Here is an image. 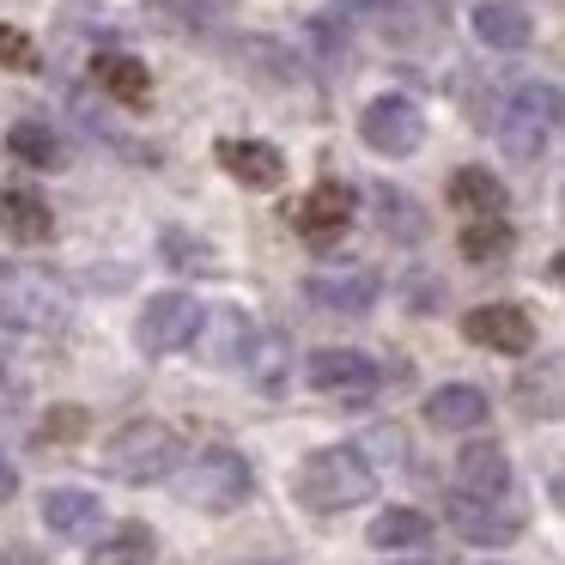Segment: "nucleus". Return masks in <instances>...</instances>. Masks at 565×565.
I'll list each match as a JSON object with an SVG mask.
<instances>
[{
    "label": "nucleus",
    "mask_w": 565,
    "mask_h": 565,
    "mask_svg": "<svg viewBox=\"0 0 565 565\" xmlns=\"http://www.w3.org/2000/svg\"><path fill=\"white\" fill-rule=\"evenodd\" d=\"M292 492H298L305 511L341 516V511H353V504H365L371 492H377V468H371V456L359 450V444H322V450H310L305 462H298Z\"/></svg>",
    "instance_id": "f257e3e1"
},
{
    "label": "nucleus",
    "mask_w": 565,
    "mask_h": 565,
    "mask_svg": "<svg viewBox=\"0 0 565 565\" xmlns=\"http://www.w3.org/2000/svg\"><path fill=\"white\" fill-rule=\"evenodd\" d=\"M256 492V468H249L244 450H232V444H213V450H201L195 462L177 475V499L195 504V511H237V504Z\"/></svg>",
    "instance_id": "f03ea898"
},
{
    "label": "nucleus",
    "mask_w": 565,
    "mask_h": 565,
    "mask_svg": "<svg viewBox=\"0 0 565 565\" xmlns=\"http://www.w3.org/2000/svg\"><path fill=\"white\" fill-rule=\"evenodd\" d=\"M183 462V438H177L164 419H128L110 444H104V468H110L122 487H147V480H164Z\"/></svg>",
    "instance_id": "7ed1b4c3"
},
{
    "label": "nucleus",
    "mask_w": 565,
    "mask_h": 565,
    "mask_svg": "<svg viewBox=\"0 0 565 565\" xmlns=\"http://www.w3.org/2000/svg\"><path fill=\"white\" fill-rule=\"evenodd\" d=\"M553 128H559V86H553V79H523V86H511V98H504V110H499V147L529 164V159L547 152Z\"/></svg>",
    "instance_id": "20e7f679"
},
{
    "label": "nucleus",
    "mask_w": 565,
    "mask_h": 565,
    "mask_svg": "<svg viewBox=\"0 0 565 565\" xmlns=\"http://www.w3.org/2000/svg\"><path fill=\"white\" fill-rule=\"evenodd\" d=\"M201 317H207V310L195 305V292H159V298H147V310H140V322H135L140 353H147V359H171V353H183V347H195Z\"/></svg>",
    "instance_id": "39448f33"
},
{
    "label": "nucleus",
    "mask_w": 565,
    "mask_h": 565,
    "mask_svg": "<svg viewBox=\"0 0 565 565\" xmlns=\"http://www.w3.org/2000/svg\"><path fill=\"white\" fill-rule=\"evenodd\" d=\"M359 140H365L377 159H407V152H419V140H426V116H419L414 98L383 92V98H371L365 116H359Z\"/></svg>",
    "instance_id": "423d86ee"
},
{
    "label": "nucleus",
    "mask_w": 565,
    "mask_h": 565,
    "mask_svg": "<svg viewBox=\"0 0 565 565\" xmlns=\"http://www.w3.org/2000/svg\"><path fill=\"white\" fill-rule=\"evenodd\" d=\"M444 516H450V529L468 541V547H511V541L529 529L523 504H516L511 492H504V499H462V492H450Z\"/></svg>",
    "instance_id": "0eeeda50"
},
{
    "label": "nucleus",
    "mask_w": 565,
    "mask_h": 565,
    "mask_svg": "<svg viewBox=\"0 0 565 565\" xmlns=\"http://www.w3.org/2000/svg\"><path fill=\"white\" fill-rule=\"evenodd\" d=\"M305 383L317 395H334V402H365L383 383V371L371 365L359 347H317V353L305 359Z\"/></svg>",
    "instance_id": "6e6552de"
},
{
    "label": "nucleus",
    "mask_w": 565,
    "mask_h": 565,
    "mask_svg": "<svg viewBox=\"0 0 565 565\" xmlns=\"http://www.w3.org/2000/svg\"><path fill=\"white\" fill-rule=\"evenodd\" d=\"M462 341L487 347V353H529L535 347V317L523 305H475L462 317Z\"/></svg>",
    "instance_id": "1a4fd4ad"
},
{
    "label": "nucleus",
    "mask_w": 565,
    "mask_h": 565,
    "mask_svg": "<svg viewBox=\"0 0 565 565\" xmlns=\"http://www.w3.org/2000/svg\"><path fill=\"white\" fill-rule=\"evenodd\" d=\"M305 298L317 310H334V317H365L383 298V280L371 268H317L305 280Z\"/></svg>",
    "instance_id": "9d476101"
},
{
    "label": "nucleus",
    "mask_w": 565,
    "mask_h": 565,
    "mask_svg": "<svg viewBox=\"0 0 565 565\" xmlns=\"http://www.w3.org/2000/svg\"><path fill=\"white\" fill-rule=\"evenodd\" d=\"M292 225H298V237H310V244L341 237L347 225H353V189H347V183H317L305 201H298Z\"/></svg>",
    "instance_id": "9b49d317"
},
{
    "label": "nucleus",
    "mask_w": 565,
    "mask_h": 565,
    "mask_svg": "<svg viewBox=\"0 0 565 565\" xmlns=\"http://www.w3.org/2000/svg\"><path fill=\"white\" fill-rule=\"evenodd\" d=\"M456 492L462 499H504L511 492V456H504V444H468L462 456H456Z\"/></svg>",
    "instance_id": "f8f14e48"
},
{
    "label": "nucleus",
    "mask_w": 565,
    "mask_h": 565,
    "mask_svg": "<svg viewBox=\"0 0 565 565\" xmlns=\"http://www.w3.org/2000/svg\"><path fill=\"white\" fill-rule=\"evenodd\" d=\"M468 25H475V38L487 43V50H504V55H516V50L535 43V19H529L523 0H480Z\"/></svg>",
    "instance_id": "ddd939ff"
},
{
    "label": "nucleus",
    "mask_w": 565,
    "mask_h": 565,
    "mask_svg": "<svg viewBox=\"0 0 565 565\" xmlns=\"http://www.w3.org/2000/svg\"><path fill=\"white\" fill-rule=\"evenodd\" d=\"M98 523H104L98 492H86V487H50L43 492V529H50V535L79 541V535H92Z\"/></svg>",
    "instance_id": "4468645a"
},
{
    "label": "nucleus",
    "mask_w": 565,
    "mask_h": 565,
    "mask_svg": "<svg viewBox=\"0 0 565 565\" xmlns=\"http://www.w3.org/2000/svg\"><path fill=\"white\" fill-rule=\"evenodd\" d=\"M232 371H244L256 390L280 395L286 377H292V341H286V334H274V329H256V334H249V347L237 353Z\"/></svg>",
    "instance_id": "2eb2a0df"
},
{
    "label": "nucleus",
    "mask_w": 565,
    "mask_h": 565,
    "mask_svg": "<svg viewBox=\"0 0 565 565\" xmlns=\"http://www.w3.org/2000/svg\"><path fill=\"white\" fill-rule=\"evenodd\" d=\"M220 164L244 189H280V177H286L280 147H268V140H220Z\"/></svg>",
    "instance_id": "dca6fc26"
},
{
    "label": "nucleus",
    "mask_w": 565,
    "mask_h": 565,
    "mask_svg": "<svg viewBox=\"0 0 565 565\" xmlns=\"http://www.w3.org/2000/svg\"><path fill=\"white\" fill-rule=\"evenodd\" d=\"M0 232L13 244H50L55 232V213L38 189H0Z\"/></svg>",
    "instance_id": "f3484780"
},
{
    "label": "nucleus",
    "mask_w": 565,
    "mask_h": 565,
    "mask_svg": "<svg viewBox=\"0 0 565 565\" xmlns=\"http://www.w3.org/2000/svg\"><path fill=\"white\" fill-rule=\"evenodd\" d=\"M426 419L438 431H475V426L492 419V407H487V395H480L475 383H444V390L426 395Z\"/></svg>",
    "instance_id": "a211bd4d"
},
{
    "label": "nucleus",
    "mask_w": 565,
    "mask_h": 565,
    "mask_svg": "<svg viewBox=\"0 0 565 565\" xmlns=\"http://www.w3.org/2000/svg\"><path fill=\"white\" fill-rule=\"evenodd\" d=\"M450 207L462 213V220H504L511 195H504V183H499L492 171H480V164H462V171L450 177Z\"/></svg>",
    "instance_id": "6ab92c4d"
},
{
    "label": "nucleus",
    "mask_w": 565,
    "mask_h": 565,
    "mask_svg": "<svg viewBox=\"0 0 565 565\" xmlns=\"http://www.w3.org/2000/svg\"><path fill=\"white\" fill-rule=\"evenodd\" d=\"M249 334H256V317H244V310H213V317H201L195 347L213 359V365L232 371V365H237V353L249 347Z\"/></svg>",
    "instance_id": "aec40b11"
},
{
    "label": "nucleus",
    "mask_w": 565,
    "mask_h": 565,
    "mask_svg": "<svg viewBox=\"0 0 565 565\" xmlns=\"http://www.w3.org/2000/svg\"><path fill=\"white\" fill-rule=\"evenodd\" d=\"M159 559V535L147 523H116L110 535H98V547L86 553V565H152Z\"/></svg>",
    "instance_id": "412c9836"
},
{
    "label": "nucleus",
    "mask_w": 565,
    "mask_h": 565,
    "mask_svg": "<svg viewBox=\"0 0 565 565\" xmlns=\"http://www.w3.org/2000/svg\"><path fill=\"white\" fill-rule=\"evenodd\" d=\"M92 79H98L116 104H128V110H140V104L152 98V74L135 55H98V62H92Z\"/></svg>",
    "instance_id": "4be33fe9"
},
{
    "label": "nucleus",
    "mask_w": 565,
    "mask_h": 565,
    "mask_svg": "<svg viewBox=\"0 0 565 565\" xmlns=\"http://www.w3.org/2000/svg\"><path fill=\"white\" fill-rule=\"evenodd\" d=\"M365 541H371V547H383V553H390V547H426V541H431V516L414 511V504H390V511L371 516Z\"/></svg>",
    "instance_id": "5701e85b"
},
{
    "label": "nucleus",
    "mask_w": 565,
    "mask_h": 565,
    "mask_svg": "<svg viewBox=\"0 0 565 565\" xmlns=\"http://www.w3.org/2000/svg\"><path fill=\"white\" fill-rule=\"evenodd\" d=\"M7 147H13V159L31 164V171H62V164L74 159V152H67V140L55 135L50 122H13Z\"/></svg>",
    "instance_id": "b1692460"
},
{
    "label": "nucleus",
    "mask_w": 565,
    "mask_h": 565,
    "mask_svg": "<svg viewBox=\"0 0 565 565\" xmlns=\"http://www.w3.org/2000/svg\"><path fill=\"white\" fill-rule=\"evenodd\" d=\"M159 249H164V262H171L177 274H220V249L207 244V237H189V232H164L159 237Z\"/></svg>",
    "instance_id": "393cba45"
},
{
    "label": "nucleus",
    "mask_w": 565,
    "mask_h": 565,
    "mask_svg": "<svg viewBox=\"0 0 565 565\" xmlns=\"http://www.w3.org/2000/svg\"><path fill=\"white\" fill-rule=\"evenodd\" d=\"M456 244H462L468 262H499L504 249H511V225H504V220H468Z\"/></svg>",
    "instance_id": "a878e982"
},
{
    "label": "nucleus",
    "mask_w": 565,
    "mask_h": 565,
    "mask_svg": "<svg viewBox=\"0 0 565 565\" xmlns=\"http://www.w3.org/2000/svg\"><path fill=\"white\" fill-rule=\"evenodd\" d=\"M74 438H86V407H55V414H43V426L31 431L38 450H50V444H74Z\"/></svg>",
    "instance_id": "bb28decb"
},
{
    "label": "nucleus",
    "mask_w": 565,
    "mask_h": 565,
    "mask_svg": "<svg viewBox=\"0 0 565 565\" xmlns=\"http://www.w3.org/2000/svg\"><path fill=\"white\" fill-rule=\"evenodd\" d=\"M0 62H7V67H25V74L38 67V50H31V38H25L19 25H0Z\"/></svg>",
    "instance_id": "cd10ccee"
},
{
    "label": "nucleus",
    "mask_w": 565,
    "mask_h": 565,
    "mask_svg": "<svg viewBox=\"0 0 565 565\" xmlns=\"http://www.w3.org/2000/svg\"><path fill=\"white\" fill-rule=\"evenodd\" d=\"M13 492H19V468L7 462V450H0V504L13 499Z\"/></svg>",
    "instance_id": "c85d7f7f"
},
{
    "label": "nucleus",
    "mask_w": 565,
    "mask_h": 565,
    "mask_svg": "<svg viewBox=\"0 0 565 565\" xmlns=\"http://www.w3.org/2000/svg\"><path fill=\"white\" fill-rule=\"evenodd\" d=\"M7 280H13V262H0V292H7Z\"/></svg>",
    "instance_id": "c756f323"
},
{
    "label": "nucleus",
    "mask_w": 565,
    "mask_h": 565,
    "mask_svg": "<svg viewBox=\"0 0 565 565\" xmlns=\"http://www.w3.org/2000/svg\"><path fill=\"white\" fill-rule=\"evenodd\" d=\"M244 565H280V559H244Z\"/></svg>",
    "instance_id": "7c9ffc66"
},
{
    "label": "nucleus",
    "mask_w": 565,
    "mask_h": 565,
    "mask_svg": "<svg viewBox=\"0 0 565 565\" xmlns=\"http://www.w3.org/2000/svg\"><path fill=\"white\" fill-rule=\"evenodd\" d=\"M407 565H426V559H407Z\"/></svg>",
    "instance_id": "2f4dec72"
}]
</instances>
